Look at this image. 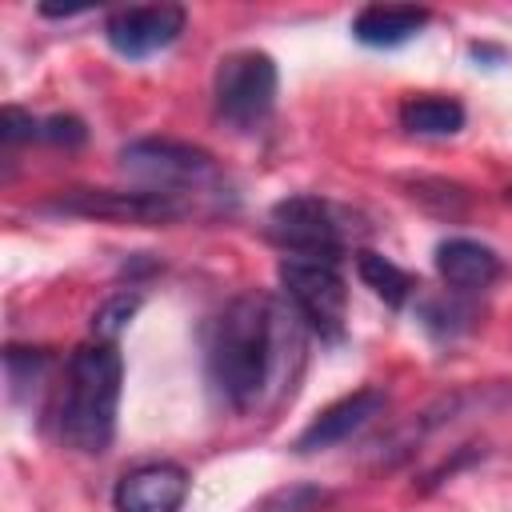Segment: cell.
<instances>
[{"instance_id":"cell-18","label":"cell","mask_w":512,"mask_h":512,"mask_svg":"<svg viewBox=\"0 0 512 512\" xmlns=\"http://www.w3.org/2000/svg\"><path fill=\"white\" fill-rule=\"evenodd\" d=\"M84 124L76 120V116H48V120H40V140H48V144H64V148H76V144H84Z\"/></svg>"},{"instance_id":"cell-12","label":"cell","mask_w":512,"mask_h":512,"mask_svg":"<svg viewBox=\"0 0 512 512\" xmlns=\"http://www.w3.org/2000/svg\"><path fill=\"white\" fill-rule=\"evenodd\" d=\"M428 8H412V4H368L352 16V36L364 48H400L412 36L424 32L428 24Z\"/></svg>"},{"instance_id":"cell-15","label":"cell","mask_w":512,"mask_h":512,"mask_svg":"<svg viewBox=\"0 0 512 512\" xmlns=\"http://www.w3.org/2000/svg\"><path fill=\"white\" fill-rule=\"evenodd\" d=\"M328 500H332L328 488L296 480V484H284V488H276L272 496H264L256 512H316V508H324Z\"/></svg>"},{"instance_id":"cell-3","label":"cell","mask_w":512,"mask_h":512,"mask_svg":"<svg viewBox=\"0 0 512 512\" xmlns=\"http://www.w3.org/2000/svg\"><path fill=\"white\" fill-rule=\"evenodd\" d=\"M120 172L136 188L168 192L184 200L192 212L200 200L224 204L228 200V180L216 168V160L204 148L180 144V140H132L120 148Z\"/></svg>"},{"instance_id":"cell-8","label":"cell","mask_w":512,"mask_h":512,"mask_svg":"<svg viewBox=\"0 0 512 512\" xmlns=\"http://www.w3.org/2000/svg\"><path fill=\"white\" fill-rule=\"evenodd\" d=\"M188 12L180 4H144V8H116L104 20V40L112 52L128 60H148L180 40Z\"/></svg>"},{"instance_id":"cell-9","label":"cell","mask_w":512,"mask_h":512,"mask_svg":"<svg viewBox=\"0 0 512 512\" xmlns=\"http://www.w3.org/2000/svg\"><path fill=\"white\" fill-rule=\"evenodd\" d=\"M384 408H388V392H384V388H360V392H352V396L328 404L320 416H312L308 428L296 436L292 448L304 452V456H308V452L336 448V444L352 440L356 432H364L376 416H384Z\"/></svg>"},{"instance_id":"cell-5","label":"cell","mask_w":512,"mask_h":512,"mask_svg":"<svg viewBox=\"0 0 512 512\" xmlns=\"http://www.w3.org/2000/svg\"><path fill=\"white\" fill-rule=\"evenodd\" d=\"M276 88H280V72L268 52L256 48L228 52L212 76L216 120L228 124L232 132H256L276 108Z\"/></svg>"},{"instance_id":"cell-7","label":"cell","mask_w":512,"mask_h":512,"mask_svg":"<svg viewBox=\"0 0 512 512\" xmlns=\"http://www.w3.org/2000/svg\"><path fill=\"white\" fill-rule=\"evenodd\" d=\"M268 232L284 252H312V256H340L348 244L344 212L324 196H284L268 212Z\"/></svg>"},{"instance_id":"cell-6","label":"cell","mask_w":512,"mask_h":512,"mask_svg":"<svg viewBox=\"0 0 512 512\" xmlns=\"http://www.w3.org/2000/svg\"><path fill=\"white\" fill-rule=\"evenodd\" d=\"M56 216H80V220H108V224H176L192 216V208L168 192L152 188H68L56 200L44 204Z\"/></svg>"},{"instance_id":"cell-14","label":"cell","mask_w":512,"mask_h":512,"mask_svg":"<svg viewBox=\"0 0 512 512\" xmlns=\"http://www.w3.org/2000/svg\"><path fill=\"white\" fill-rule=\"evenodd\" d=\"M356 272H360V280H364L384 304H392V308H400V304L412 296V276H408L400 264H392L388 256H380V252H356Z\"/></svg>"},{"instance_id":"cell-16","label":"cell","mask_w":512,"mask_h":512,"mask_svg":"<svg viewBox=\"0 0 512 512\" xmlns=\"http://www.w3.org/2000/svg\"><path fill=\"white\" fill-rule=\"evenodd\" d=\"M140 308V296H128V292H120V296H112L96 316H92V328L104 336V340H112L128 320H132V312Z\"/></svg>"},{"instance_id":"cell-1","label":"cell","mask_w":512,"mask_h":512,"mask_svg":"<svg viewBox=\"0 0 512 512\" xmlns=\"http://www.w3.org/2000/svg\"><path fill=\"white\" fill-rule=\"evenodd\" d=\"M292 320L284 324V312L260 292H240L212 316L204 364L220 404H228L232 412L260 408L264 392L280 372V356H284L280 348L296 344Z\"/></svg>"},{"instance_id":"cell-11","label":"cell","mask_w":512,"mask_h":512,"mask_svg":"<svg viewBox=\"0 0 512 512\" xmlns=\"http://www.w3.org/2000/svg\"><path fill=\"white\" fill-rule=\"evenodd\" d=\"M436 272L452 292H484L500 276V256L468 236H448L436 244Z\"/></svg>"},{"instance_id":"cell-19","label":"cell","mask_w":512,"mask_h":512,"mask_svg":"<svg viewBox=\"0 0 512 512\" xmlns=\"http://www.w3.org/2000/svg\"><path fill=\"white\" fill-rule=\"evenodd\" d=\"M508 196H512V192H508Z\"/></svg>"},{"instance_id":"cell-4","label":"cell","mask_w":512,"mask_h":512,"mask_svg":"<svg viewBox=\"0 0 512 512\" xmlns=\"http://www.w3.org/2000/svg\"><path fill=\"white\" fill-rule=\"evenodd\" d=\"M280 288L292 312L328 344L344 340L348 320V284L340 272V256H312V252H284L276 264Z\"/></svg>"},{"instance_id":"cell-10","label":"cell","mask_w":512,"mask_h":512,"mask_svg":"<svg viewBox=\"0 0 512 512\" xmlns=\"http://www.w3.org/2000/svg\"><path fill=\"white\" fill-rule=\"evenodd\" d=\"M188 496V472L172 460H148L124 472L112 488L116 512H180Z\"/></svg>"},{"instance_id":"cell-17","label":"cell","mask_w":512,"mask_h":512,"mask_svg":"<svg viewBox=\"0 0 512 512\" xmlns=\"http://www.w3.org/2000/svg\"><path fill=\"white\" fill-rule=\"evenodd\" d=\"M0 136H4V148L12 152V148L24 144V140H40V120H36L32 112L8 104V108H4V120H0Z\"/></svg>"},{"instance_id":"cell-13","label":"cell","mask_w":512,"mask_h":512,"mask_svg":"<svg viewBox=\"0 0 512 512\" xmlns=\"http://www.w3.org/2000/svg\"><path fill=\"white\" fill-rule=\"evenodd\" d=\"M400 128L416 136H452L464 128V104L452 96H408L400 104Z\"/></svg>"},{"instance_id":"cell-2","label":"cell","mask_w":512,"mask_h":512,"mask_svg":"<svg viewBox=\"0 0 512 512\" xmlns=\"http://www.w3.org/2000/svg\"><path fill=\"white\" fill-rule=\"evenodd\" d=\"M120 388H124V360L112 340L80 344L68 364L64 380L52 400V432L68 452L104 456L116 436L120 416Z\"/></svg>"}]
</instances>
